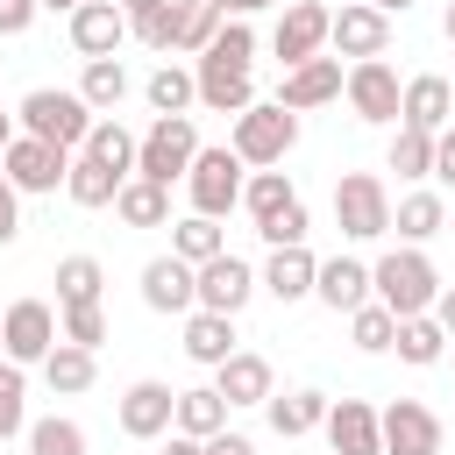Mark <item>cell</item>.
Here are the masks:
<instances>
[{"mask_svg":"<svg viewBox=\"0 0 455 455\" xmlns=\"http://www.w3.org/2000/svg\"><path fill=\"white\" fill-rule=\"evenodd\" d=\"M434 178H441V185H455V121L434 135Z\"/></svg>","mask_w":455,"mask_h":455,"instance_id":"c3c4849f","label":"cell"},{"mask_svg":"<svg viewBox=\"0 0 455 455\" xmlns=\"http://www.w3.org/2000/svg\"><path fill=\"white\" fill-rule=\"evenodd\" d=\"M256 235H263L270 249H291V242H306V235H313V213H306V199H284L277 213H263V220H256Z\"/></svg>","mask_w":455,"mask_h":455,"instance_id":"7bdbcfd3","label":"cell"},{"mask_svg":"<svg viewBox=\"0 0 455 455\" xmlns=\"http://www.w3.org/2000/svg\"><path fill=\"white\" fill-rule=\"evenodd\" d=\"M220 21H228V14H220L213 0H185V36H178V50H185V57H199V50L220 36Z\"/></svg>","mask_w":455,"mask_h":455,"instance_id":"f6af8a7d","label":"cell"},{"mask_svg":"<svg viewBox=\"0 0 455 455\" xmlns=\"http://www.w3.org/2000/svg\"><path fill=\"white\" fill-rule=\"evenodd\" d=\"M192 85H199V107H213V114H242V107L256 100V85H249V64H228V57H213V50H199V64H192Z\"/></svg>","mask_w":455,"mask_h":455,"instance_id":"2e32d148","label":"cell"},{"mask_svg":"<svg viewBox=\"0 0 455 455\" xmlns=\"http://www.w3.org/2000/svg\"><path fill=\"white\" fill-rule=\"evenodd\" d=\"M327 448L334 455H384V434H377V405L370 398H327Z\"/></svg>","mask_w":455,"mask_h":455,"instance_id":"9a60e30c","label":"cell"},{"mask_svg":"<svg viewBox=\"0 0 455 455\" xmlns=\"http://www.w3.org/2000/svg\"><path fill=\"white\" fill-rule=\"evenodd\" d=\"M192 291H199V306H206V313H242L263 284H256V270H249L242 256H228V249H220V256H206V263L192 270Z\"/></svg>","mask_w":455,"mask_h":455,"instance_id":"7c38bea8","label":"cell"},{"mask_svg":"<svg viewBox=\"0 0 455 455\" xmlns=\"http://www.w3.org/2000/svg\"><path fill=\"white\" fill-rule=\"evenodd\" d=\"M114 213H121L128 228H171V185H156V178H128V185L114 192Z\"/></svg>","mask_w":455,"mask_h":455,"instance_id":"f1b7e54d","label":"cell"},{"mask_svg":"<svg viewBox=\"0 0 455 455\" xmlns=\"http://www.w3.org/2000/svg\"><path fill=\"white\" fill-rule=\"evenodd\" d=\"M291 142H299V114L277 107V100H249V107L235 114V135H228V149H235L242 164H256V171L284 164Z\"/></svg>","mask_w":455,"mask_h":455,"instance_id":"7a4b0ae2","label":"cell"},{"mask_svg":"<svg viewBox=\"0 0 455 455\" xmlns=\"http://www.w3.org/2000/svg\"><path fill=\"white\" fill-rule=\"evenodd\" d=\"M57 334L78 341V348H100V341H107V313H100V299H85V306H57Z\"/></svg>","mask_w":455,"mask_h":455,"instance_id":"ee69618b","label":"cell"},{"mask_svg":"<svg viewBox=\"0 0 455 455\" xmlns=\"http://www.w3.org/2000/svg\"><path fill=\"white\" fill-rule=\"evenodd\" d=\"M128 43V14L114 0H78L71 7V50L78 57H114Z\"/></svg>","mask_w":455,"mask_h":455,"instance_id":"ac0fdd59","label":"cell"},{"mask_svg":"<svg viewBox=\"0 0 455 455\" xmlns=\"http://www.w3.org/2000/svg\"><path fill=\"white\" fill-rule=\"evenodd\" d=\"M220 249H228L220 220H206V213H185V220H171V256H185L192 270H199L206 256H220Z\"/></svg>","mask_w":455,"mask_h":455,"instance_id":"d590c367","label":"cell"},{"mask_svg":"<svg viewBox=\"0 0 455 455\" xmlns=\"http://www.w3.org/2000/svg\"><path fill=\"white\" fill-rule=\"evenodd\" d=\"M427 313H434V320H441V334H448V341H455V284H441V291H434V306H427Z\"/></svg>","mask_w":455,"mask_h":455,"instance_id":"f907efd6","label":"cell"},{"mask_svg":"<svg viewBox=\"0 0 455 455\" xmlns=\"http://www.w3.org/2000/svg\"><path fill=\"white\" fill-rule=\"evenodd\" d=\"M100 284H107L100 256H64L57 263V306H85V299H100Z\"/></svg>","mask_w":455,"mask_h":455,"instance_id":"ab89813d","label":"cell"},{"mask_svg":"<svg viewBox=\"0 0 455 455\" xmlns=\"http://www.w3.org/2000/svg\"><path fill=\"white\" fill-rule=\"evenodd\" d=\"M14 235H21V192H14L7 178H0V249H7Z\"/></svg>","mask_w":455,"mask_h":455,"instance_id":"bcb514c9","label":"cell"},{"mask_svg":"<svg viewBox=\"0 0 455 455\" xmlns=\"http://www.w3.org/2000/svg\"><path fill=\"white\" fill-rule=\"evenodd\" d=\"M391 348H398V363L434 370V363L448 355V334H441V320H434V313H405V320H398V334H391Z\"/></svg>","mask_w":455,"mask_h":455,"instance_id":"f546056e","label":"cell"},{"mask_svg":"<svg viewBox=\"0 0 455 455\" xmlns=\"http://www.w3.org/2000/svg\"><path fill=\"white\" fill-rule=\"evenodd\" d=\"M313 270H320V256H313L306 242H291V249H270V263L256 270V284H263L277 306H291V299H313Z\"/></svg>","mask_w":455,"mask_h":455,"instance_id":"44dd1931","label":"cell"},{"mask_svg":"<svg viewBox=\"0 0 455 455\" xmlns=\"http://www.w3.org/2000/svg\"><path fill=\"white\" fill-rule=\"evenodd\" d=\"M199 156V128L192 114H156L142 135H135V178H156V185H178Z\"/></svg>","mask_w":455,"mask_h":455,"instance_id":"3957f363","label":"cell"},{"mask_svg":"<svg viewBox=\"0 0 455 455\" xmlns=\"http://www.w3.org/2000/svg\"><path fill=\"white\" fill-rule=\"evenodd\" d=\"M43 377H50V391L78 398V391H92V377H100V348H78V341L57 334V348L43 355Z\"/></svg>","mask_w":455,"mask_h":455,"instance_id":"4316f807","label":"cell"},{"mask_svg":"<svg viewBox=\"0 0 455 455\" xmlns=\"http://www.w3.org/2000/svg\"><path fill=\"white\" fill-rule=\"evenodd\" d=\"M263 412H270V434L299 441V434H313V427L327 419V391H270Z\"/></svg>","mask_w":455,"mask_h":455,"instance_id":"83f0119b","label":"cell"},{"mask_svg":"<svg viewBox=\"0 0 455 455\" xmlns=\"http://www.w3.org/2000/svg\"><path fill=\"white\" fill-rule=\"evenodd\" d=\"M213 7H220V14H242V21H249L256 7H284V0H213Z\"/></svg>","mask_w":455,"mask_h":455,"instance_id":"816d5d0a","label":"cell"},{"mask_svg":"<svg viewBox=\"0 0 455 455\" xmlns=\"http://www.w3.org/2000/svg\"><path fill=\"white\" fill-rule=\"evenodd\" d=\"M64 171H71V149H57V142H43V135H21V128H14V142L0 149V178H7L14 192H57Z\"/></svg>","mask_w":455,"mask_h":455,"instance_id":"52a82bcc","label":"cell"},{"mask_svg":"<svg viewBox=\"0 0 455 455\" xmlns=\"http://www.w3.org/2000/svg\"><path fill=\"white\" fill-rule=\"evenodd\" d=\"M228 412H235V405H228L213 384H192V391H178V405H171V427H178V434H192V441H213V434L228 427Z\"/></svg>","mask_w":455,"mask_h":455,"instance_id":"484cf974","label":"cell"},{"mask_svg":"<svg viewBox=\"0 0 455 455\" xmlns=\"http://www.w3.org/2000/svg\"><path fill=\"white\" fill-rule=\"evenodd\" d=\"M327 50L334 57H384L391 50V14L370 0H341V14L327 21Z\"/></svg>","mask_w":455,"mask_h":455,"instance_id":"8fae6325","label":"cell"},{"mask_svg":"<svg viewBox=\"0 0 455 455\" xmlns=\"http://www.w3.org/2000/svg\"><path fill=\"white\" fill-rule=\"evenodd\" d=\"M341 57H306V64H291L284 71V85H277V107H291V114H313V107H327V100H341Z\"/></svg>","mask_w":455,"mask_h":455,"instance_id":"5bb4252c","label":"cell"},{"mask_svg":"<svg viewBox=\"0 0 455 455\" xmlns=\"http://www.w3.org/2000/svg\"><path fill=\"white\" fill-rule=\"evenodd\" d=\"M434 291H441V270H434V256H427L419 242H405V249H391V256L370 263V299L391 306L398 320H405V313H427Z\"/></svg>","mask_w":455,"mask_h":455,"instance_id":"6da1fadb","label":"cell"},{"mask_svg":"<svg viewBox=\"0 0 455 455\" xmlns=\"http://www.w3.org/2000/svg\"><path fill=\"white\" fill-rule=\"evenodd\" d=\"M448 121H455V114H448Z\"/></svg>","mask_w":455,"mask_h":455,"instance_id":"91938a15","label":"cell"},{"mask_svg":"<svg viewBox=\"0 0 455 455\" xmlns=\"http://www.w3.org/2000/svg\"><path fill=\"white\" fill-rule=\"evenodd\" d=\"M377 434H384V455H441V412L419 398H391L377 412Z\"/></svg>","mask_w":455,"mask_h":455,"instance_id":"30bf717a","label":"cell"},{"mask_svg":"<svg viewBox=\"0 0 455 455\" xmlns=\"http://www.w3.org/2000/svg\"><path fill=\"white\" fill-rule=\"evenodd\" d=\"M14 121H21V135H43V142H57V149H78L100 114L78 100V85H71V92H64V85H36Z\"/></svg>","mask_w":455,"mask_h":455,"instance_id":"277c9868","label":"cell"},{"mask_svg":"<svg viewBox=\"0 0 455 455\" xmlns=\"http://www.w3.org/2000/svg\"><path fill=\"white\" fill-rule=\"evenodd\" d=\"M128 36L142 43V50H178V36H185V0H156V7H142L135 21H128Z\"/></svg>","mask_w":455,"mask_h":455,"instance_id":"836d02e7","label":"cell"},{"mask_svg":"<svg viewBox=\"0 0 455 455\" xmlns=\"http://www.w3.org/2000/svg\"><path fill=\"white\" fill-rule=\"evenodd\" d=\"M284 199H299V192H291V178H284L277 164H270V171H249V178H242V206H249V220L277 213Z\"/></svg>","mask_w":455,"mask_h":455,"instance_id":"60d3db41","label":"cell"},{"mask_svg":"<svg viewBox=\"0 0 455 455\" xmlns=\"http://www.w3.org/2000/svg\"><path fill=\"white\" fill-rule=\"evenodd\" d=\"M36 7H50V14H71V7H78V0H36Z\"/></svg>","mask_w":455,"mask_h":455,"instance_id":"11a10c76","label":"cell"},{"mask_svg":"<svg viewBox=\"0 0 455 455\" xmlns=\"http://www.w3.org/2000/svg\"><path fill=\"white\" fill-rule=\"evenodd\" d=\"M164 455H206V441H192V434H178V427H171V448H164Z\"/></svg>","mask_w":455,"mask_h":455,"instance_id":"f5cc1de1","label":"cell"},{"mask_svg":"<svg viewBox=\"0 0 455 455\" xmlns=\"http://www.w3.org/2000/svg\"><path fill=\"white\" fill-rule=\"evenodd\" d=\"M128 178L121 171H107L100 156H85V149H71V171H64V199L71 206H85V213H100V206H114V192H121Z\"/></svg>","mask_w":455,"mask_h":455,"instance_id":"cb8c5ba5","label":"cell"},{"mask_svg":"<svg viewBox=\"0 0 455 455\" xmlns=\"http://www.w3.org/2000/svg\"><path fill=\"white\" fill-rule=\"evenodd\" d=\"M242 156L220 142V149H199L192 156V171H185V192H192V213H206V220H220L228 206H242Z\"/></svg>","mask_w":455,"mask_h":455,"instance_id":"8992f818","label":"cell"},{"mask_svg":"<svg viewBox=\"0 0 455 455\" xmlns=\"http://www.w3.org/2000/svg\"><path fill=\"white\" fill-rule=\"evenodd\" d=\"M142 306H149V313H192V306H199L192 263H185V256H149V263H142Z\"/></svg>","mask_w":455,"mask_h":455,"instance_id":"ffe728a7","label":"cell"},{"mask_svg":"<svg viewBox=\"0 0 455 455\" xmlns=\"http://www.w3.org/2000/svg\"><path fill=\"white\" fill-rule=\"evenodd\" d=\"M206 455H256V441H249V434H228V427H220V434L206 441Z\"/></svg>","mask_w":455,"mask_h":455,"instance_id":"681fc988","label":"cell"},{"mask_svg":"<svg viewBox=\"0 0 455 455\" xmlns=\"http://www.w3.org/2000/svg\"><path fill=\"white\" fill-rule=\"evenodd\" d=\"M384 164H391L398 178H434V135H427V128H405V121H398V135H391Z\"/></svg>","mask_w":455,"mask_h":455,"instance_id":"74e56055","label":"cell"},{"mask_svg":"<svg viewBox=\"0 0 455 455\" xmlns=\"http://www.w3.org/2000/svg\"><path fill=\"white\" fill-rule=\"evenodd\" d=\"M36 21V0H0V36H28Z\"/></svg>","mask_w":455,"mask_h":455,"instance_id":"7dc6e473","label":"cell"},{"mask_svg":"<svg viewBox=\"0 0 455 455\" xmlns=\"http://www.w3.org/2000/svg\"><path fill=\"white\" fill-rule=\"evenodd\" d=\"M334 228H341L348 242L391 235V192H384L377 171H341V178H334Z\"/></svg>","mask_w":455,"mask_h":455,"instance_id":"5b68a950","label":"cell"},{"mask_svg":"<svg viewBox=\"0 0 455 455\" xmlns=\"http://www.w3.org/2000/svg\"><path fill=\"white\" fill-rule=\"evenodd\" d=\"M370 7H384V14H405V7H412V0H370Z\"/></svg>","mask_w":455,"mask_h":455,"instance_id":"9f6ffc18","label":"cell"},{"mask_svg":"<svg viewBox=\"0 0 455 455\" xmlns=\"http://www.w3.org/2000/svg\"><path fill=\"white\" fill-rule=\"evenodd\" d=\"M391 228H398V242H434V235L448 228L441 192H405V199L391 206Z\"/></svg>","mask_w":455,"mask_h":455,"instance_id":"1f68e13d","label":"cell"},{"mask_svg":"<svg viewBox=\"0 0 455 455\" xmlns=\"http://www.w3.org/2000/svg\"><path fill=\"white\" fill-rule=\"evenodd\" d=\"M171 405H178L171 384L135 377V384L121 391V434H128V441H156V434H171Z\"/></svg>","mask_w":455,"mask_h":455,"instance_id":"e0dca14e","label":"cell"},{"mask_svg":"<svg viewBox=\"0 0 455 455\" xmlns=\"http://www.w3.org/2000/svg\"><path fill=\"white\" fill-rule=\"evenodd\" d=\"M50 348H57V313H50L43 299H14V306L0 313V355L28 370V363H43Z\"/></svg>","mask_w":455,"mask_h":455,"instance_id":"9c48e42d","label":"cell"},{"mask_svg":"<svg viewBox=\"0 0 455 455\" xmlns=\"http://www.w3.org/2000/svg\"><path fill=\"white\" fill-rule=\"evenodd\" d=\"M448 114H455V85H448L441 71H419V78H405V92H398V121H405V128H427V135H441V128H448Z\"/></svg>","mask_w":455,"mask_h":455,"instance_id":"d6986e66","label":"cell"},{"mask_svg":"<svg viewBox=\"0 0 455 455\" xmlns=\"http://www.w3.org/2000/svg\"><path fill=\"white\" fill-rule=\"evenodd\" d=\"M185 355L192 363H228L235 355V313H206V306H192L185 313Z\"/></svg>","mask_w":455,"mask_h":455,"instance_id":"d4e9b609","label":"cell"},{"mask_svg":"<svg viewBox=\"0 0 455 455\" xmlns=\"http://www.w3.org/2000/svg\"><path fill=\"white\" fill-rule=\"evenodd\" d=\"M78 149H85V156H100L107 171H121V178H135V135H128V128H121L114 114H100V121L85 128V142H78Z\"/></svg>","mask_w":455,"mask_h":455,"instance_id":"d6a6232c","label":"cell"},{"mask_svg":"<svg viewBox=\"0 0 455 455\" xmlns=\"http://www.w3.org/2000/svg\"><path fill=\"white\" fill-rule=\"evenodd\" d=\"M313 299L334 306V313H355V306L370 299V263H355V256H327V263L313 270Z\"/></svg>","mask_w":455,"mask_h":455,"instance_id":"603a6c76","label":"cell"},{"mask_svg":"<svg viewBox=\"0 0 455 455\" xmlns=\"http://www.w3.org/2000/svg\"><path fill=\"white\" fill-rule=\"evenodd\" d=\"M142 100H149V114H185V107L199 100V85H192L185 64H156V71L142 78Z\"/></svg>","mask_w":455,"mask_h":455,"instance_id":"e575fe53","label":"cell"},{"mask_svg":"<svg viewBox=\"0 0 455 455\" xmlns=\"http://www.w3.org/2000/svg\"><path fill=\"white\" fill-rule=\"evenodd\" d=\"M28 455H85V427L64 412H43L28 419Z\"/></svg>","mask_w":455,"mask_h":455,"instance_id":"f35d334b","label":"cell"},{"mask_svg":"<svg viewBox=\"0 0 455 455\" xmlns=\"http://www.w3.org/2000/svg\"><path fill=\"white\" fill-rule=\"evenodd\" d=\"M7 142H14V121H7V114H0V149H7Z\"/></svg>","mask_w":455,"mask_h":455,"instance_id":"6f0895ef","label":"cell"},{"mask_svg":"<svg viewBox=\"0 0 455 455\" xmlns=\"http://www.w3.org/2000/svg\"><path fill=\"white\" fill-rule=\"evenodd\" d=\"M78 100H85L92 114H114V107L128 100V64H121V57H85V78H78Z\"/></svg>","mask_w":455,"mask_h":455,"instance_id":"4dcf8cb0","label":"cell"},{"mask_svg":"<svg viewBox=\"0 0 455 455\" xmlns=\"http://www.w3.org/2000/svg\"><path fill=\"white\" fill-rule=\"evenodd\" d=\"M114 7H121V14L135 21V14H142V7H156V0H114Z\"/></svg>","mask_w":455,"mask_h":455,"instance_id":"db71d44e","label":"cell"},{"mask_svg":"<svg viewBox=\"0 0 455 455\" xmlns=\"http://www.w3.org/2000/svg\"><path fill=\"white\" fill-rule=\"evenodd\" d=\"M398 92H405V78H398L384 57H355L348 78H341V100L355 107V121H377V128L398 121Z\"/></svg>","mask_w":455,"mask_h":455,"instance_id":"ba28073f","label":"cell"},{"mask_svg":"<svg viewBox=\"0 0 455 455\" xmlns=\"http://www.w3.org/2000/svg\"><path fill=\"white\" fill-rule=\"evenodd\" d=\"M391 334H398V313H391V306L363 299V306L348 313V341H355L363 355H391Z\"/></svg>","mask_w":455,"mask_h":455,"instance_id":"8d00e7d4","label":"cell"},{"mask_svg":"<svg viewBox=\"0 0 455 455\" xmlns=\"http://www.w3.org/2000/svg\"><path fill=\"white\" fill-rule=\"evenodd\" d=\"M28 434V384H21V363L0 355V441Z\"/></svg>","mask_w":455,"mask_h":455,"instance_id":"b9f144b4","label":"cell"},{"mask_svg":"<svg viewBox=\"0 0 455 455\" xmlns=\"http://www.w3.org/2000/svg\"><path fill=\"white\" fill-rule=\"evenodd\" d=\"M441 28H448V43H455V0H448V21H441Z\"/></svg>","mask_w":455,"mask_h":455,"instance_id":"680465c9","label":"cell"},{"mask_svg":"<svg viewBox=\"0 0 455 455\" xmlns=\"http://www.w3.org/2000/svg\"><path fill=\"white\" fill-rule=\"evenodd\" d=\"M213 391H220L228 405H263L277 384H270V363H263L256 348H235L228 363H213Z\"/></svg>","mask_w":455,"mask_h":455,"instance_id":"7402d4cb","label":"cell"},{"mask_svg":"<svg viewBox=\"0 0 455 455\" xmlns=\"http://www.w3.org/2000/svg\"><path fill=\"white\" fill-rule=\"evenodd\" d=\"M327 21H334V7H320V0H291V7L277 14V28H270V50L284 57V71L327 50Z\"/></svg>","mask_w":455,"mask_h":455,"instance_id":"4fadbf2b","label":"cell"}]
</instances>
